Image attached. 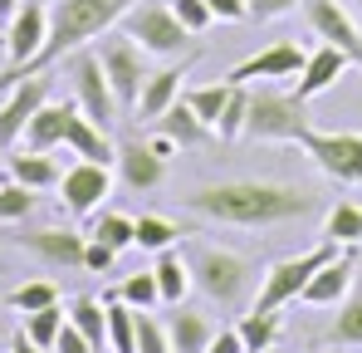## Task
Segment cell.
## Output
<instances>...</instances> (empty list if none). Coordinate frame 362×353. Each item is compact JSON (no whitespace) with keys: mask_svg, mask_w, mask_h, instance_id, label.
Masks as SVG:
<instances>
[{"mask_svg":"<svg viewBox=\"0 0 362 353\" xmlns=\"http://www.w3.org/2000/svg\"><path fill=\"white\" fill-rule=\"evenodd\" d=\"M186 211L216 221V226H245V231H259V226H284V221H299L313 211V196L303 186H289V181H250V176H235V181H206L196 191L181 196Z\"/></svg>","mask_w":362,"mask_h":353,"instance_id":"1","label":"cell"},{"mask_svg":"<svg viewBox=\"0 0 362 353\" xmlns=\"http://www.w3.org/2000/svg\"><path fill=\"white\" fill-rule=\"evenodd\" d=\"M137 0H54L49 5V35L40 45V55L30 59L25 69L15 74H0V94L15 89L20 79H35V74H49L54 64H64V55L83 50L88 40H103L113 25H122V15L132 10Z\"/></svg>","mask_w":362,"mask_h":353,"instance_id":"2","label":"cell"},{"mask_svg":"<svg viewBox=\"0 0 362 353\" xmlns=\"http://www.w3.org/2000/svg\"><path fill=\"white\" fill-rule=\"evenodd\" d=\"M186 260H191L196 290L206 294V299H216V304H240L245 294H250V285L259 280L255 260L240 255V250H226V245H196Z\"/></svg>","mask_w":362,"mask_h":353,"instance_id":"3","label":"cell"},{"mask_svg":"<svg viewBox=\"0 0 362 353\" xmlns=\"http://www.w3.org/2000/svg\"><path fill=\"white\" fill-rule=\"evenodd\" d=\"M343 245H333V240H318L313 250H299V255H284V260H274L264 275H259V290H255V304L250 309H269V314H279L284 304H294L303 294V285L338 255Z\"/></svg>","mask_w":362,"mask_h":353,"instance_id":"4","label":"cell"},{"mask_svg":"<svg viewBox=\"0 0 362 353\" xmlns=\"http://www.w3.org/2000/svg\"><path fill=\"white\" fill-rule=\"evenodd\" d=\"M122 35H132L152 59H177L191 50V30L177 20L172 0H137L127 15H122Z\"/></svg>","mask_w":362,"mask_h":353,"instance_id":"5","label":"cell"},{"mask_svg":"<svg viewBox=\"0 0 362 353\" xmlns=\"http://www.w3.org/2000/svg\"><path fill=\"white\" fill-rule=\"evenodd\" d=\"M308 113H303L299 94H279V89H250V118L245 133L250 142H299Z\"/></svg>","mask_w":362,"mask_h":353,"instance_id":"6","label":"cell"},{"mask_svg":"<svg viewBox=\"0 0 362 353\" xmlns=\"http://www.w3.org/2000/svg\"><path fill=\"white\" fill-rule=\"evenodd\" d=\"M69 79H74L78 113L113 133V123L122 118V103H118V94H113V84H108V74H103V64H98V50H74L69 55Z\"/></svg>","mask_w":362,"mask_h":353,"instance_id":"7","label":"cell"},{"mask_svg":"<svg viewBox=\"0 0 362 353\" xmlns=\"http://www.w3.org/2000/svg\"><path fill=\"white\" fill-rule=\"evenodd\" d=\"M147 50L132 40V35H103L98 40V64H103V74H108V84H113V94H118V103H122V113L127 108H137V99H142V84H147Z\"/></svg>","mask_w":362,"mask_h":353,"instance_id":"8","label":"cell"},{"mask_svg":"<svg viewBox=\"0 0 362 353\" xmlns=\"http://www.w3.org/2000/svg\"><path fill=\"white\" fill-rule=\"evenodd\" d=\"M299 147L323 176H333L338 186H362V133H318L303 128Z\"/></svg>","mask_w":362,"mask_h":353,"instance_id":"9","label":"cell"},{"mask_svg":"<svg viewBox=\"0 0 362 353\" xmlns=\"http://www.w3.org/2000/svg\"><path fill=\"white\" fill-rule=\"evenodd\" d=\"M108 191H113V172H108L103 162H83V157H78V162L64 167V176H59V211L88 221L93 211H103Z\"/></svg>","mask_w":362,"mask_h":353,"instance_id":"10","label":"cell"},{"mask_svg":"<svg viewBox=\"0 0 362 353\" xmlns=\"http://www.w3.org/2000/svg\"><path fill=\"white\" fill-rule=\"evenodd\" d=\"M303 20H308V30L323 45H338L343 55L353 59V69H362V30L343 0H303Z\"/></svg>","mask_w":362,"mask_h":353,"instance_id":"11","label":"cell"},{"mask_svg":"<svg viewBox=\"0 0 362 353\" xmlns=\"http://www.w3.org/2000/svg\"><path fill=\"white\" fill-rule=\"evenodd\" d=\"M45 103H49V79H45V74L20 79L15 89H5V94H0V152H10V147L25 138L30 118L40 113Z\"/></svg>","mask_w":362,"mask_h":353,"instance_id":"12","label":"cell"},{"mask_svg":"<svg viewBox=\"0 0 362 353\" xmlns=\"http://www.w3.org/2000/svg\"><path fill=\"white\" fill-rule=\"evenodd\" d=\"M15 240H20V250L40 255L49 270H83V245H88V235L64 231V226H25Z\"/></svg>","mask_w":362,"mask_h":353,"instance_id":"13","label":"cell"},{"mask_svg":"<svg viewBox=\"0 0 362 353\" xmlns=\"http://www.w3.org/2000/svg\"><path fill=\"white\" fill-rule=\"evenodd\" d=\"M45 35H49V5H45V0H25V5L15 10V20L5 25V55H10V69H5V74L25 69L30 59L40 55Z\"/></svg>","mask_w":362,"mask_h":353,"instance_id":"14","label":"cell"},{"mask_svg":"<svg viewBox=\"0 0 362 353\" xmlns=\"http://www.w3.org/2000/svg\"><path fill=\"white\" fill-rule=\"evenodd\" d=\"M162 176H167V157L152 152L147 138H122L118 142V181L127 186V191L147 196V191L162 186Z\"/></svg>","mask_w":362,"mask_h":353,"instance_id":"15","label":"cell"},{"mask_svg":"<svg viewBox=\"0 0 362 353\" xmlns=\"http://www.w3.org/2000/svg\"><path fill=\"white\" fill-rule=\"evenodd\" d=\"M353 275H358V245H343L308 285H303V304H313V309H333V304H343L348 294H353Z\"/></svg>","mask_w":362,"mask_h":353,"instance_id":"16","label":"cell"},{"mask_svg":"<svg viewBox=\"0 0 362 353\" xmlns=\"http://www.w3.org/2000/svg\"><path fill=\"white\" fill-rule=\"evenodd\" d=\"M303 59H308V55H303L294 40H274L269 50L240 59L226 79H230V84H255V79H294V74L303 69Z\"/></svg>","mask_w":362,"mask_h":353,"instance_id":"17","label":"cell"},{"mask_svg":"<svg viewBox=\"0 0 362 353\" xmlns=\"http://www.w3.org/2000/svg\"><path fill=\"white\" fill-rule=\"evenodd\" d=\"M348 69H353V59L343 55L338 45H318L313 55L303 59V69H299V84H294V94H299L303 103H308V99L328 94V89H333V84H338V79H343Z\"/></svg>","mask_w":362,"mask_h":353,"instance_id":"18","label":"cell"},{"mask_svg":"<svg viewBox=\"0 0 362 353\" xmlns=\"http://www.w3.org/2000/svg\"><path fill=\"white\" fill-rule=\"evenodd\" d=\"M64 147L83 162H103V167H118V142L108 138V128H98L93 118L74 113L69 118V133H64Z\"/></svg>","mask_w":362,"mask_h":353,"instance_id":"19","label":"cell"},{"mask_svg":"<svg viewBox=\"0 0 362 353\" xmlns=\"http://www.w3.org/2000/svg\"><path fill=\"white\" fill-rule=\"evenodd\" d=\"M191 59H196V55H191ZM191 59H186L181 69H177V64H167V69H152V74H147V84H142V99H137V113L157 123V118H162L167 108H172V103H177V99H181V79H186Z\"/></svg>","mask_w":362,"mask_h":353,"instance_id":"20","label":"cell"},{"mask_svg":"<svg viewBox=\"0 0 362 353\" xmlns=\"http://www.w3.org/2000/svg\"><path fill=\"white\" fill-rule=\"evenodd\" d=\"M78 113V103H45L40 113L30 118V128H25V147H35V152H54L64 147V133H69V118Z\"/></svg>","mask_w":362,"mask_h":353,"instance_id":"21","label":"cell"},{"mask_svg":"<svg viewBox=\"0 0 362 353\" xmlns=\"http://www.w3.org/2000/svg\"><path fill=\"white\" fill-rule=\"evenodd\" d=\"M167 334H172V353H206L216 339V324L201 309L177 304V314H167Z\"/></svg>","mask_w":362,"mask_h":353,"instance_id":"22","label":"cell"},{"mask_svg":"<svg viewBox=\"0 0 362 353\" xmlns=\"http://www.w3.org/2000/svg\"><path fill=\"white\" fill-rule=\"evenodd\" d=\"M157 133H167L177 147H201V142H211V138H216V128H211V123H201L196 108H191L186 99H177L167 113L157 118Z\"/></svg>","mask_w":362,"mask_h":353,"instance_id":"23","label":"cell"},{"mask_svg":"<svg viewBox=\"0 0 362 353\" xmlns=\"http://www.w3.org/2000/svg\"><path fill=\"white\" fill-rule=\"evenodd\" d=\"M5 167H10V181H20V186H30V191H49V186H59V176H64L59 162H54L49 152H35V147L5 157Z\"/></svg>","mask_w":362,"mask_h":353,"instance_id":"24","label":"cell"},{"mask_svg":"<svg viewBox=\"0 0 362 353\" xmlns=\"http://www.w3.org/2000/svg\"><path fill=\"white\" fill-rule=\"evenodd\" d=\"M152 270H157V285H162V304H167V309H177L181 299H186V290L196 285V280H191V260L177 255V250H162Z\"/></svg>","mask_w":362,"mask_h":353,"instance_id":"25","label":"cell"},{"mask_svg":"<svg viewBox=\"0 0 362 353\" xmlns=\"http://www.w3.org/2000/svg\"><path fill=\"white\" fill-rule=\"evenodd\" d=\"M69 324H74L98 353L108 349V304H98L93 294H78V299L69 304Z\"/></svg>","mask_w":362,"mask_h":353,"instance_id":"26","label":"cell"},{"mask_svg":"<svg viewBox=\"0 0 362 353\" xmlns=\"http://www.w3.org/2000/svg\"><path fill=\"white\" fill-rule=\"evenodd\" d=\"M88 235L93 240H103V245H113V250H132L137 245V216H122V211H93L88 216Z\"/></svg>","mask_w":362,"mask_h":353,"instance_id":"27","label":"cell"},{"mask_svg":"<svg viewBox=\"0 0 362 353\" xmlns=\"http://www.w3.org/2000/svg\"><path fill=\"white\" fill-rule=\"evenodd\" d=\"M323 240L333 245H362V206L358 201H338L323 216Z\"/></svg>","mask_w":362,"mask_h":353,"instance_id":"28","label":"cell"},{"mask_svg":"<svg viewBox=\"0 0 362 353\" xmlns=\"http://www.w3.org/2000/svg\"><path fill=\"white\" fill-rule=\"evenodd\" d=\"M108 353H137V309L118 294L108 299Z\"/></svg>","mask_w":362,"mask_h":353,"instance_id":"29","label":"cell"},{"mask_svg":"<svg viewBox=\"0 0 362 353\" xmlns=\"http://www.w3.org/2000/svg\"><path fill=\"white\" fill-rule=\"evenodd\" d=\"M328 344L333 349H362V290L338 304V319L328 329Z\"/></svg>","mask_w":362,"mask_h":353,"instance_id":"30","label":"cell"},{"mask_svg":"<svg viewBox=\"0 0 362 353\" xmlns=\"http://www.w3.org/2000/svg\"><path fill=\"white\" fill-rule=\"evenodd\" d=\"M235 329H240V339H245V349H250V353H269V349H274V339H279V314H269V309H250Z\"/></svg>","mask_w":362,"mask_h":353,"instance_id":"31","label":"cell"},{"mask_svg":"<svg viewBox=\"0 0 362 353\" xmlns=\"http://www.w3.org/2000/svg\"><path fill=\"white\" fill-rule=\"evenodd\" d=\"M230 89H235V84H230V79H221V84H201V89H191V94H181V99L196 108L201 123H211V128H216L221 113H226V103H230Z\"/></svg>","mask_w":362,"mask_h":353,"instance_id":"32","label":"cell"},{"mask_svg":"<svg viewBox=\"0 0 362 353\" xmlns=\"http://www.w3.org/2000/svg\"><path fill=\"white\" fill-rule=\"evenodd\" d=\"M5 304H10L15 314L49 309V304H59V285H54V280H25V285H15V290L5 294Z\"/></svg>","mask_w":362,"mask_h":353,"instance_id":"33","label":"cell"},{"mask_svg":"<svg viewBox=\"0 0 362 353\" xmlns=\"http://www.w3.org/2000/svg\"><path fill=\"white\" fill-rule=\"evenodd\" d=\"M181 240V226L177 221H167V216H152V211H142L137 216V250H172Z\"/></svg>","mask_w":362,"mask_h":353,"instance_id":"34","label":"cell"},{"mask_svg":"<svg viewBox=\"0 0 362 353\" xmlns=\"http://www.w3.org/2000/svg\"><path fill=\"white\" fill-rule=\"evenodd\" d=\"M64 324H69V309H64V304H49V309L25 314V334H30L40 349H49V353H54V339L64 334Z\"/></svg>","mask_w":362,"mask_h":353,"instance_id":"35","label":"cell"},{"mask_svg":"<svg viewBox=\"0 0 362 353\" xmlns=\"http://www.w3.org/2000/svg\"><path fill=\"white\" fill-rule=\"evenodd\" d=\"M118 299H122V304H132V309H152V304H162L157 270H137V275H127V280L118 285Z\"/></svg>","mask_w":362,"mask_h":353,"instance_id":"36","label":"cell"},{"mask_svg":"<svg viewBox=\"0 0 362 353\" xmlns=\"http://www.w3.org/2000/svg\"><path fill=\"white\" fill-rule=\"evenodd\" d=\"M245 118H250V84H235V89H230L226 113H221V123H216V138H221V142L240 138V133H245Z\"/></svg>","mask_w":362,"mask_h":353,"instance_id":"37","label":"cell"},{"mask_svg":"<svg viewBox=\"0 0 362 353\" xmlns=\"http://www.w3.org/2000/svg\"><path fill=\"white\" fill-rule=\"evenodd\" d=\"M137 353H172V334L152 309H137Z\"/></svg>","mask_w":362,"mask_h":353,"instance_id":"38","label":"cell"},{"mask_svg":"<svg viewBox=\"0 0 362 353\" xmlns=\"http://www.w3.org/2000/svg\"><path fill=\"white\" fill-rule=\"evenodd\" d=\"M30 211H35V191L20 181H5L0 186V221H25Z\"/></svg>","mask_w":362,"mask_h":353,"instance_id":"39","label":"cell"},{"mask_svg":"<svg viewBox=\"0 0 362 353\" xmlns=\"http://www.w3.org/2000/svg\"><path fill=\"white\" fill-rule=\"evenodd\" d=\"M172 10H177V20L191 30V35H206V30H211V20H216L206 0H172Z\"/></svg>","mask_w":362,"mask_h":353,"instance_id":"40","label":"cell"},{"mask_svg":"<svg viewBox=\"0 0 362 353\" xmlns=\"http://www.w3.org/2000/svg\"><path fill=\"white\" fill-rule=\"evenodd\" d=\"M113 265H118V250L88 235V245H83V270H88V275H108Z\"/></svg>","mask_w":362,"mask_h":353,"instance_id":"41","label":"cell"},{"mask_svg":"<svg viewBox=\"0 0 362 353\" xmlns=\"http://www.w3.org/2000/svg\"><path fill=\"white\" fill-rule=\"evenodd\" d=\"M303 0H250V20H279L289 10H299Z\"/></svg>","mask_w":362,"mask_h":353,"instance_id":"42","label":"cell"},{"mask_svg":"<svg viewBox=\"0 0 362 353\" xmlns=\"http://www.w3.org/2000/svg\"><path fill=\"white\" fill-rule=\"evenodd\" d=\"M206 5H211V15H216V20H226V25L250 20V0H206Z\"/></svg>","mask_w":362,"mask_h":353,"instance_id":"43","label":"cell"},{"mask_svg":"<svg viewBox=\"0 0 362 353\" xmlns=\"http://www.w3.org/2000/svg\"><path fill=\"white\" fill-rule=\"evenodd\" d=\"M54 353H98V349H93V344H88L74 324H64V334L54 339Z\"/></svg>","mask_w":362,"mask_h":353,"instance_id":"44","label":"cell"},{"mask_svg":"<svg viewBox=\"0 0 362 353\" xmlns=\"http://www.w3.org/2000/svg\"><path fill=\"white\" fill-rule=\"evenodd\" d=\"M206 353H250L240 339V329H216V339H211V349Z\"/></svg>","mask_w":362,"mask_h":353,"instance_id":"45","label":"cell"},{"mask_svg":"<svg viewBox=\"0 0 362 353\" xmlns=\"http://www.w3.org/2000/svg\"><path fill=\"white\" fill-rule=\"evenodd\" d=\"M5 353H49V349H40V344H35L25 329H15V334H10V349H5Z\"/></svg>","mask_w":362,"mask_h":353,"instance_id":"46","label":"cell"},{"mask_svg":"<svg viewBox=\"0 0 362 353\" xmlns=\"http://www.w3.org/2000/svg\"><path fill=\"white\" fill-rule=\"evenodd\" d=\"M20 5H25V0H0V30L15 20V10H20Z\"/></svg>","mask_w":362,"mask_h":353,"instance_id":"47","label":"cell"},{"mask_svg":"<svg viewBox=\"0 0 362 353\" xmlns=\"http://www.w3.org/2000/svg\"><path fill=\"white\" fill-rule=\"evenodd\" d=\"M358 10H362V0H358Z\"/></svg>","mask_w":362,"mask_h":353,"instance_id":"48","label":"cell"},{"mask_svg":"<svg viewBox=\"0 0 362 353\" xmlns=\"http://www.w3.org/2000/svg\"><path fill=\"white\" fill-rule=\"evenodd\" d=\"M0 45H5V40H0Z\"/></svg>","mask_w":362,"mask_h":353,"instance_id":"49","label":"cell"},{"mask_svg":"<svg viewBox=\"0 0 362 353\" xmlns=\"http://www.w3.org/2000/svg\"><path fill=\"white\" fill-rule=\"evenodd\" d=\"M45 5H49V0H45Z\"/></svg>","mask_w":362,"mask_h":353,"instance_id":"50","label":"cell"}]
</instances>
